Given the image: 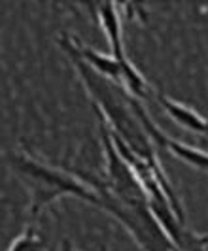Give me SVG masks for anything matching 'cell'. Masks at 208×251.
<instances>
[{"instance_id": "6da1fadb", "label": "cell", "mask_w": 208, "mask_h": 251, "mask_svg": "<svg viewBox=\"0 0 208 251\" xmlns=\"http://www.w3.org/2000/svg\"><path fill=\"white\" fill-rule=\"evenodd\" d=\"M12 170L25 181L30 193V217H36L46 206L62 197H76L98 208V197L93 189L72 174L66 166H53L29 151H15L8 155Z\"/></svg>"}, {"instance_id": "7a4b0ae2", "label": "cell", "mask_w": 208, "mask_h": 251, "mask_svg": "<svg viewBox=\"0 0 208 251\" xmlns=\"http://www.w3.org/2000/svg\"><path fill=\"white\" fill-rule=\"evenodd\" d=\"M95 10L98 23L102 26L106 40L110 44V55L121 64L123 68L129 74V87L127 93L133 95L138 100H146L148 97L153 95V91L149 89L144 75L140 74L135 68V64L129 61L127 53H125V46H123V30H121V13H119V6L118 4H95L91 6Z\"/></svg>"}, {"instance_id": "3957f363", "label": "cell", "mask_w": 208, "mask_h": 251, "mask_svg": "<svg viewBox=\"0 0 208 251\" xmlns=\"http://www.w3.org/2000/svg\"><path fill=\"white\" fill-rule=\"evenodd\" d=\"M133 108H135L136 115L140 119V123L144 125V128L148 130L149 138L153 140V144L157 148H163V150H169L176 157L180 159L182 163L193 166L197 170H203V172H208V151L197 150L193 146H187L184 142H178V140L171 138L169 134H165L159 126L153 123V119L149 117V113L146 112V108L142 106V100H138L133 97Z\"/></svg>"}, {"instance_id": "277c9868", "label": "cell", "mask_w": 208, "mask_h": 251, "mask_svg": "<svg viewBox=\"0 0 208 251\" xmlns=\"http://www.w3.org/2000/svg\"><path fill=\"white\" fill-rule=\"evenodd\" d=\"M8 251H48L46 240L34 225H27L19 236H15Z\"/></svg>"}, {"instance_id": "5b68a950", "label": "cell", "mask_w": 208, "mask_h": 251, "mask_svg": "<svg viewBox=\"0 0 208 251\" xmlns=\"http://www.w3.org/2000/svg\"><path fill=\"white\" fill-rule=\"evenodd\" d=\"M102 251H108V250H106V248H102Z\"/></svg>"}]
</instances>
